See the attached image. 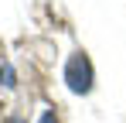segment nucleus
I'll list each match as a JSON object with an SVG mask.
<instances>
[{
    "instance_id": "1",
    "label": "nucleus",
    "mask_w": 126,
    "mask_h": 123,
    "mask_svg": "<svg viewBox=\"0 0 126 123\" xmlns=\"http://www.w3.org/2000/svg\"><path fill=\"white\" fill-rule=\"evenodd\" d=\"M92 82H95V72H92L89 55L85 51H75L72 58L65 62V85L75 96H85V92H92Z\"/></svg>"
},
{
    "instance_id": "3",
    "label": "nucleus",
    "mask_w": 126,
    "mask_h": 123,
    "mask_svg": "<svg viewBox=\"0 0 126 123\" xmlns=\"http://www.w3.org/2000/svg\"><path fill=\"white\" fill-rule=\"evenodd\" d=\"M38 123H62V120H58V116H55V113H51V109H44L41 116H38Z\"/></svg>"
},
{
    "instance_id": "2",
    "label": "nucleus",
    "mask_w": 126,
    "mask_h": 123,
    "mask_svg": "<svg viewBox=\"0 0 126 123\" xmlns=\"http://www.w3.org/2000/svg\"><path fill=\"white\" fill-rule=\"evenodd\" d=\"M0 79H3V85H14V68L3 65V68H0Z\"/></svg>"
}]
</instances>
